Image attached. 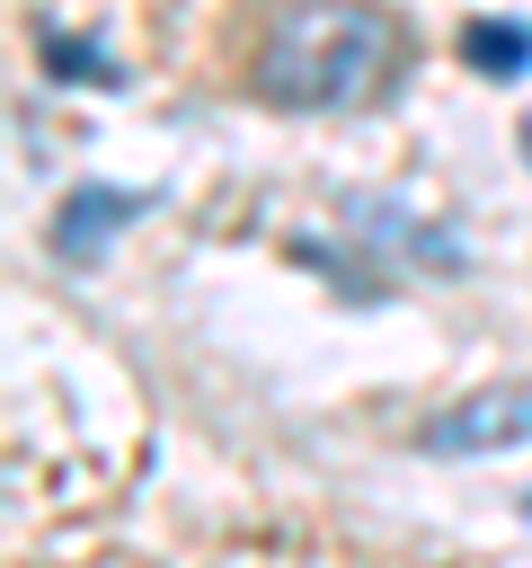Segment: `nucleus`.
I'll return each instance as SVG.
<instances>
[{
    "instance_id": "f257e3e1",
    "label": "nucleus",
    "mask_w": 532,
    "mask_h": 568,
    "mask_svg": "<svg viewBox=\"0 0 532 568\" xmlns=\"http://www.w3.org/2000/svg\"><path fill=\"white\" fill-rule=\"evenodd\" d=\"M399 71V27L381 9H284L257 44V98L293 115L364 106Z\"/></svg>"
},
{
    "instance_id": "f03ea898",
    "label": "nucleus",
    "mask_w": 532,
    "mask_h": 568,
    "mask_svg": "<svg viewBox=\"0 0 532 568\" xmlns=\"http://www.w3.org/2000/svg\"><path fill=\"white\" fill-rule=\"evenodd\" d=\"M532 435V382H497V390H470L461 408H434L417 426V453H505Z\"/></svg>"
},
{
    "instance_id": "7ed1b4c3",
    "label": "nucleus",
    "mask_w": 532,
    "mask_h": 568,
    "mask_svg": "<svg viewBox=\"0 0 532 568\" xmlns=\"http://www.w3.org/2000/svg\"><path fill=\"white\" fill-rule=\"evenodd\" d=\"M142 204H151L142 186H71L62 213H53V257H62V266H89V257H98Z\"/></svg>"
},
{
    "instance_id": "20e7f679",
    "label": "nucleus",
    "mask_w": 532,
    "mask_h": 568,
    "mask_svg": "<svg viewBox=\"0 0 532 568\" xmlns=\"http://www.w3.org/2000/svg\"><path fill=\"white\" fill-rule=\"evenodd\" d=\"M355 231H364L372 248L417 257V266H461V240H452V231H426L417 213H390V204H372V195H355Z\"/></svg>"
},
{
    "instance_id": "39448f33",
    "label": "nucleus",
    "mask_w": 532,
    "mask_h": 568,
    "mask_svg": "<svg viewBox=\"0 0 532 568\" xmlns=\"http://www.w3.org/2000/svg\"><path fill=\"white\" fill-rule=\"evenodd\" d=\"M461 62L488 71V80H514V71H532V27L523 18H470L461 27Z\"/></svg>"
},
{
    "instance_id": "423d86ee",
    "label": "nucleus",
    "mask_w": 532,
    "mask_h": 568,
    "mask_svg": "<svg viewBox=\"0 0 532 568\" xmlns=\"http://www.w3.org/2000/svg\"><path fill=\"white\" fill-rule=\"evenodd\" d=\"M35 53H44V71H62L71 89H115V62H106L89 36H71V27H35Z\"/></svg>"
},
{
    "instance_id": "0eeeda50",
    "label": "nucleus",
    "mask_w": 532,
    "mask_h": 568,
    "mask_svg": "<svg viewBox=\"0 0 532 568\" xmlns=\"http://www.w3.org/2000/svg\"><path fill=\"white\" fill-rule=\"evenodd\" d=\"M523 160H532V115H523Z\"/></svg>"
},
{
    "instance_id": "6e6552de",
    "label": "nucleus",
    "mask_w": 532,
    "mask_h": 568,
    "mask_svg": "<svg viewBox=\"0 0 532 568\" xmlns=\"http://www.w3.org/2000/svg\"><path fill=\"white\" fill-rule=\"evenodd\" d=\"M523 515H532V488H523Z\"/></svg>"
}]
</instances>
